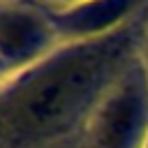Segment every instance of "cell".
<instances>
[{
  "instance_id": "1",
  "label": "cell",
  "mask_w": 148,
  "mask_h": 148,
  "mask_svg": "<svg viewBox=\"0 0 148 148\" xmlns=\"http://www.w3.org/2000/svg\"><path fill=\"white\" fill-rule=\"evenodd\" d=\"M116 51L95 46L53 62L25 83L0 113V134L35 139L62 130L90 99Z\"/></svg>"
}]
</instances>
